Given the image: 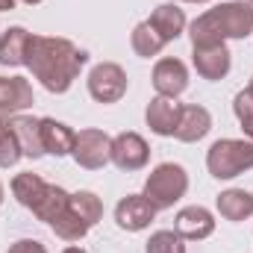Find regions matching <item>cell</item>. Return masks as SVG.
<instances>
[{
    "instance_id": "19",
    "label": "cell",
    "mask_w": 253,
    "mask_h": 253,
    "mask_svg": "<svg viewBox=\"0 0 253 253\" xmlns=\"http://www.w3.org/2000/svg\"><path fill=\"white\" fill-rule=\"evenodd\" d=\"M215 206H218V212H221V218H227V221H248L253 215V194L245 189H227L218 194V200H215Z\"/></svg>"
},
{
    "instance_id": "6",
    "label": "cell",
    "mask_w": 253,
    "mask_h": 253,
    "mask_svg": "<svg viewBox=\"0 0 253 253\" xmlns=\"http://www.w3.org/2000/svg\"><path fill=\"white\" fill-rule=\"evenodd\" d=\"M126 80L124 68L115 62H100L91 68L88 74V94L97 100V103H118L126 94Z\"/></svg>"
},
{
    "instance_id": "22",
    "label": "cell",
    "mask_w": 253,
    "mask_h": 253,
    "mask_svg": "<svg viewBox=\"0 0 253 253\" xmlns=\"http://www.w3.org/2000/svg\"><path fill=\"white\" fill-rule=\"evenodd\" d=\"M129 44H132V50H135V56H141V59H150V56H159L162 53V47H165V42H162V36L147 24V21H141V24H135V30H132V36H129Z\"/></svg>"
},
{
    "instance_id": "9",
    "label": "cell",
    "mask_w": 253,
    "mask_h": 253,
    "mask_svg": "<svg viewBox=\"0 0 253 253\" xmlns=\"http://www.w3.org/2000/svg\"><path fill=\"white\" fill-rule=\"evenodd\" d=\"M156 218V206L144 197V194H126L115 206V221L126 233H141L150 227V221Z\"/></svg>"
},
{
    "instance_id": "34",
    "label": "cell",
    "mask_w": 253,
    "mask_h": 253,
    "mask_svg": "<svg viewBox=\"0 0 253 253\" xmlns=\"http://www.w3.org/2000/svg\"><path fill=\"white\" fill-rule=\"evenodd\" d=\"M251 88H253V77H251Z\"/></svg>"
},
{
    "instance_id": "27",
    "label": "cell",
    "mask_w": 253,
    "mask_h": 253,
    "mask_svg": "<svg viewBox=\"0 0 253 253\" xmlns=\"http://www.w3.org/2000/svg\"><path fill=\"white\" fill-rule=\"evenodd\" d=\"M21 156H24V153H21L18 138L12 135V129H9L6 124H0V168H12V165H18Z\"/></svg>"
},
{
    "instance_id": "8",
    "label": "cell",
    "mask_w": 253,
    "mask_h": 253,
    "mask_svg": "<svg viewBox=\"0 0 253 253\" xmlns=\"http://www.w3.org/2000/svg\"><path fill=\"white\" fill-rule=\"evenodd\" d=\"M150 159V147L138 132H118L112 138V165L121 171H141Z\"/></svg>"
},
{
    "instance_id": "5",
    "label": "cell",
    "mask_w": 253,
    "mask_h": 253,
    "mask_svg": "<svg viewBox=\"0 0 253 253\" xmlns=\"http://www.w3.org/2000/svg\"><path fill=\"white\" fill-rule=\"evenodd\" d=\"M71 156L77 159L80 168L97 171L106 162H112V138L103 129H80L74 138V150Z\"/></svg>"
},
{
    "instance_id": "18",
    "label": "cell",
    "mask_w": 253,
    "mask_h": 253,
    "mask_svg": "<svg viewBox=\"0 0 253 253\" xmlns=\"http://www.w3.org/2000/svg\"><path fill=\"white\" fill-rule=\"evenodd\" d=\"M30 36L24 27H9L0 36V65L6 68H18L27 65V47H30Z\"/></svg>"
},
{
    "instance_id": "1",
    "label": "cell",
    "mask_w": 253,
    "mask_h": 253,
    "mask_svg": "<svg viewBox=\"0 0 253 253\" xmlns=\"http://www.w3.org/2000/svg\"><path fill=\"white\" fill-rule=\"evenodd\" d=\"M88 62V53L80 50L74 42L56 39V36H30L27 47V68L33 77L50 91V94H65L74 80L80 77L83 65Z\"/></svg>"
},
{
    "instance_id": "28",
    "label": "cell",
    "mask_w": 253,
    "mask_h": 253,
    "mask_svg": "<svg viewBox=\"0 0 253 253\" xmlns=\"http://www.w3.org/2000/svg\"><path fill=\"white\" fill-rule=\"evenodd\" d=\"M6 253H47V251H44V245L36 242V239H21V242H15Z\"/></svg>"
},
{
    "instance_id": "7",
    "label": "cell",
    "mask_w": 253,
    "mask_h": 253,
    "mask_svg": "<svg viewBox=\"0 0 253 253\" xmlns=\"http://www.w3.org/2000/svg\"><path fill=\"white\" fill-rule=\"evenodd\" d=\"M191 62L194 71L203 80H224L230 74L233 53L227 50V44H191Z\"/></svg>"
},
{
    "instance_id": "33",
    "label": "cell",
    "mask_w": 253,
    "mask_h": 253,
    "mask_svg": "<svg viewBox=\"0 0 253 253\" xmlns=\"http://www.w3.org/2000/svg\"><path fill=\"white\" fill-rule=\"evenodd\" d=\"M0 203H3V183H0Z\"/></svg>"
},
{
    "instance_id": "15",
    "label": "cell",
    "mask_w": 253,
    "mask_h": 253,
    "mask_svg": "<svg viewBox=\"0 0 253 253\" xmlns=\"http://www.w3.org/2000/svg\"><path fill=\"white\" fill-rule=\"evenodd\" d=\"M209 129H212V115H209V109L191 103V106H183V112H180V124H177L174 138L191 144V141H200Z\"/></svg>"
},
{
    "instance_id": "20",
    "label": "cell",
    "mask_w": 253,
    "mask_h": 253,
    "mask_svg": "<svg viewBox=\"0 0 253 253\" xmlns=\"http://www.w3.org/2000/svg\"><path fill=\"white\" fill-rule=\"evenodd\" d=\"M47 186H50V183H44L39 174L24 171V174H18V177L12 180V194H15V200H18L21 206H27V209L33 212V209H36V203L44 197Z\"/></svg>"
},
{
    "instance_id": "24",
    "label": "cell",
    "mask_w": 253,
    "mask_h": 253,
    "mask_svg": "<svg viewBox=\"0 0 253 253\" xmlns=\"http://www.w3.org/2000/svg\"><path fill=\"white\" fill-rule=\"evenodd\" d=\"M71 209H74L88 227H94V224L103 218V203H100V197H97L94 191H77V194H71Z\"/></svg>"
},
{
    "instance_id": "26",
    "label": "cell",
    "mask_w": 253,
    "mask_h": 253,
    "mask_svg": "<svg viewBox=\"0 0 253 253\" xmlns=\"http://www.w3.org/2000/svg\"><path fill=\"white\" fill-rule=\"evenodd\" d=\"M233 112H236V118L242 121V129H245L248 141H253V88L251 85H248L245 91L236 94V100H233Z\"/></svg>"
},
{
    "instance_id": "13",
    "label": "cell",
    "mask_w": 253,
    "mask_h": 253,
    "mask_svg": "<svg viewBox=\"0 0 253 253\" xmlns=\"http://www.w3.org/2000/svg\"><path fill=\"white\" fill-rule=\"evenodd\" d=\"M180 112H183V103H177L174 97H162L156 94L150 103H147V126L156 132V135H174L177 132V124H180Z\"/></svg>"
},
{
    "instance_id": "31",
    "label": "cell",
    "mask_w": 253,
    "mask_h": 253,
    "mask_svg": "<svg viewBox=\"0 0 253 253\" xmlns=\"http://www.w3.org/2000/svg\"><path fill=\"white\" fill-rule=\"evenodd\" d=\"M21 3H27V6H36V3H42V0H21Z\"/></svg>"
},
{
    "instance_id": "17",
    "label": "cell",
    "mask_w": 253,
    "mask_h": 253,
    "mask_svg": "<svg viewBox=\"0 0 253 253\" xmlns=\"http://www.w3.org/2000/svg\"><path fill=\"white\" fill-rule=\"evenodd\" d=\"M74 138H77V132L68 124L56 121V118H42V147H44V153H50L56 159L68 156L74 150Z\"/></svg>"
},
{
    "instance_id": "2",
    "label": "cell",
    "mask_w": 253,
    "mask_h": 253,
    "mask_svg": "<svg viewBox=\"0 0 253 253\" xmlns=\"http://www.w3.org/2000/svg\"><path fill=\"white\" fill-rule=\"evenodd\" d=\"M253 33V6L245 0L221 3L191 21V44H224Z\"/></svg>"
},
{
    "instance_id": "14",
    "label": "cell",
    "mask_w": 253,
    "mask_h": 253,
    "mask_svg": "<svg viewBox=\"0 0 253 253\" xmlns=\"http://www.w3.org/2000/svg\"><path fill=\"white\" fill-rule=\"evenodd\" d=\"M6 126H9L12 135L18 138L24 156H30V159L44 156V147H42V118H33V115H12V118H6Z\"/></svg>"
},
{
    "instance_id": "29",
    "label": "cell",
    "mask_w": 253,
    "mask_h": 253,
    "mask_svg": "<svg viewBox=\"0 0 253 253\" xmlns=\"http://www.w3.org/2000/svg\"><path fill=\"white\" fill-rule=\"evenodd\" d=\"M9 9H15V0H0V12H9Z\"/></svg>"
},
{
    "instance_id": "11",
    "label": "cell",
    "mask_w": 253,
    "mask_h": 253,
    "mask_svg": "<svg viewBox=\"0 0 253 253\" xmlns=\"http://www.w3.org/2000/svg\"><path fill=\"white\" fill-rule=\"evenodd\" d=\"M33 106V85L24 77H0V118L21 115Z\"/></svg>"
},
{
    "instance_id": "3",
    "label": "cell",
    "mask_w": 253,
    "mask_h": 253,
    "mask_svg": "<svg viewBox=\"0 0 253 253\" xmlns=\"http://www.w3.org/2000/svg\"><path fill=\"white\" fill-rule=\"evenodd\" d=\"M206 168L215 180H233L253 168V141L248 138H218L206 153Z\"/></svg>"
},
{
    "instance_id": "12",
    "label": "cell",
    "mask_w": 253,
    "mask_h": 253,
    "mask_svg": "<svg viewBox=\"0 0 253 253\" xmlns=\"http://www.w3.org/2000/svg\"><path fill=\"white\" fill-rule=\"evenodd\" d=\"M174 230L189 242H203V239H209L215 233V218H212V212L206 206H186V209L177 212Z\"/></svg>"
},
{
    "instance_id": "21",
    "label": "cell",
    "mask_w": 253,
    "mask_h": 253,
    "mask_svg": "<svg viewBox=\"0 0 253 253\" xmlns=\"http://www.w3.org/2000/svg\"><path fill=\"white\" fill-rule=\"evenodd\" d=\"M68 203H71V194H68V191L59 189V186H47L44 197L36 203L33 215H36L39 221H44V224H53L65 209H68Z\"/></svg>"
},
{
    "instance_id": "4",
    "label": "cell",
    "mask_w": 253,
    "mask_h": 253,
    "mask_svg": "<svg viewBox=\"0 0 253 253\" xmlns=\"http://www.w3.org/2000/svg\"><path fill=\"white\" fill-rule=\"evenodd\" d=\"M189 191V174L183 165L177 162H162L150 171V177L144 180V197L159 209H171L183 194Z\"/></svg>"
},
{
    "instance_id": "10",
    "label": "cell",
    "mask_w": 253,
    "mask_h": 253,
    "mask_svg": "<svg viewBox=\"0 0 253 253\" xmlns=\"http://www.w3.org/2000/svg\"><path fill=\"white\" fill-rule=\"evenodd\" d=\"M153 88H156V94H162V97H180L186 88H189V71H186V65L180 62V59H159L156 68H153Z\"/></svg>"
},
{
    "instance_id": "25",
    "label": "cell",
    "mask_w": 253,
    "mask_h": 253,
    "mask_svg": "<svg viewBox=\"0 0 253 253\" xmlns=\"http://www.w3.org/2000/svg\"><path fill=\"white\" fill-rule=\"evenodd\" d=\"M144 253H186V245L177 230H159L147 239Z\"/></svg>"
},
{
    "instance_id": "35",
    "label": "cell",
    "mask_w": 253,
    "mask_h": 253,
    "mask_svg": "<svg viewBox=\"0 0 253 253\" xmlns=\"http://www.w3.org/2000/svg\"><path fill=\"white\" fill-rule=\"evenodd\" d=\"M248 3H251V6H253V0H248Z\"/></svg>"
},
{
    "instance_id": "23",
    "label": "cell",
    "mask_w": 253,
    "mask_h": 253,
    "mask_svg": "<svg viewBox=\"0 0 253 253\" xmlns=\"http://www.w3.org/2000/svg\"><path fill=\"white\" fill-rule=\"evenodd\" d=\"M50 227H53V233H56L59 239H65V242H80V239H85V233L91 230V227L71 209V203H68V209H65Z\"/></svg>"
},
{
    "instance_id": "16",
    "label": "cell",
    "mask_w": 253,
    "mask_h": 253,
    "mask_svg": "<svg viewBox=\"0 0 253 253\" xmlns=\"http://www.w3.org/2000/svg\"><path fill=\"white\" fill-rule=\"evenodd\" d=\"M147 24H150V27L162 36V42L168 44V42H174V39L183 36V30H186V12H183L180 6H174V3H162V6L153 9V15L147 18Z\"/></svg>"
},
{
    "instance_id": "30",
    "label": "cell",
    "mask_w": 253,
    "mask_h": 253,
    "mask_svg": "<svg viewBox=\"0 0 253 253\" xmlns=\"http://www.w3.org/2000/svg\"><path fill=\"white\" fill-rule=\"evenodd\" d=\"M62 253H85V251H83V248H65Z\"/></svg>"
},
{
    "instance_id": "32",
    "label": "cell",
    "mask_w": 253,
    "mask_h": 253,
    "mask_svg": "<svg viewBox=\"0 0 253 253\" xmlns=\"http://www.w3.org/2000/svg\"><path fill=\"white\" fill-rule=\"evenodd\" d=\"M183 3H209V0H183Z\"/></svg>"
}]
</instances>
